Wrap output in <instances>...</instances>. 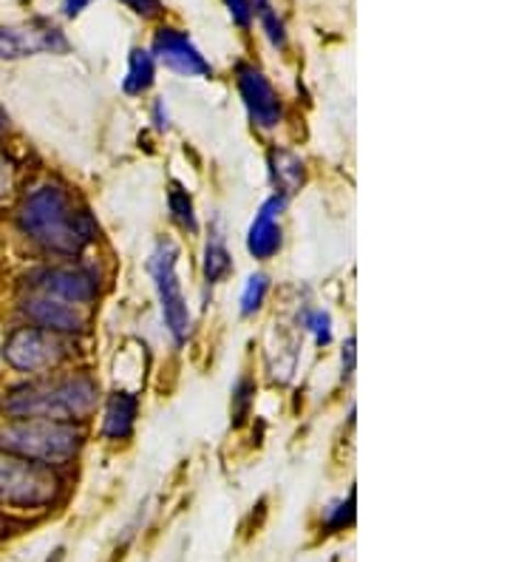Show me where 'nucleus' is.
I'll return each mask as SVG.
<instances>
[{"instance_id":"nucleus-10","label":"nucleus","mask_w":510,"mask_h":562,"mask_svg":"<svg viewBox=\"0 0 510 562\" xmlns=\"http://www.w3.org/2000/svg\"><path fill=\"white\" fill-rule=\"evenodd\" d=\"M154 52L168 69L179 71L184 77H211V63L204 60L202 52L191 43V37L177 32V29H159L154 37Z\"/></svg>"},{"instance_id":"nucleus-8","label":"nucleus","mask_w":510,"mask_h":562,"mask_svg":"<svg viewBox=\"0 0 510 562\" xmlns=\"http://www.w3.org/2000/svg\"><path fill=\"white\" fill-rule=\"evenodd\" d=\"M32 288L57 302L89 304L97 295V276L82 268H46L32 276Z\"/></svg>"},{"instance_id":"nucleus-5","label":"nucleus","mask_w":510,"mask_h":562,"mask_svg":"<svg viewBox=\"0 0 510 562\" xmlns=\"http://www.w3.org/2000/svg\"><path fill=\"white\" fill-rule=\"evenodd\" d=\"M71 356L68 341L60 333L41 327H21L14 329L12 336L3 344V358L9 367L21 372H41L52 370L60 361Z\"/></svg>"},{"instance_id":"nucleus-25","label":"nucleus","mask_w":510,"mask_h":562,"mask_svg":"<svg viewBox=\"0 0 510 562\" xmlns=\"http://www.w3.org/2000/svg\"><path fill=\"white\" fill-rule=\"evenodd\" d=\"M86 7H89V0H66V3H63V9H66L68 18H75V14H80Z\"/></svg>"},{"instance_id":"nucleus-21","label":"nucleus","mask_w":510,"mask_h":562,"mask_svg":"<svg viewBox=\"0 0 510 562\" xmlns=\"http://www.w3.org/2000/svg\"><path fill=\"white\" fill-rule=\"evenodd\" d=\"M225 3L230 7L233 21H236L238 26H250V21H252V3H250V0H225Z\"/></svg>"},{"instance_id":"nucleus-12","label":"nucleus","mask_w":510,"mask_h":562,"mask_svg":"<svg viewBox=\"0 0 510 562\" xmlns=\"http://www.w3.org/2000/svg\"><path fill=\"white\" fill-rule=\"evenodd\" d=\"M286 205V196L275 193L272 200H267L261 205L259 216L250 225V234H247V250H250L256 259H270L272 254H279L281 247V227L279 216Z\"/></svg>"},{"instance_id":"nucleus-18","label":"nucleus","mask_w":510,"mask_h":562,"mask_svg":"<svg viewBox=\"0 0 510 562\" xmlns=\"http://www.w3.org/2000/svg\"><path fill=\"white\" fill-rule=\"evenodd\" d=\"M252 7V14L259 12L261 23H264V32L267 37H270L272 46H284L286 43V35H284V23L279 21V14H275V9H272L270 0H250Z\"/></svg>"},{"instance_id":"nucleus-6","label":"nucleus","mask_w":510,"mask_h":562,"mask_svg":"<svg viewBox=\"0 0 510 562\" xmlns=\"http://www.w3.org/2000/svg\"><path fill=\"white\" fill-rule=\"evenodd\" d=\"M177 256L179 250L173 241H159V247L150 256V276L157 281L162 316L170 329V336L182 344L188 338V333H191V313H188V304H184L182 281L177 276Z\"/></svg>"},{"instance_id":"nucleus-15","label":"nucleus","mask_w":510,"mask_h":562,"mask_svg":"<svg viewBox=\"0 0 510 562\" xmlns=\"http://www.w3.org/2000/svg\"><path fill=\"white\" fill-rule=\"evenodd\" d=\"M154 86V57L145 48H134L128 57V77H125L123 89L128 94H143Z\"/></svg>"},{"instance_id":"nucleus-26","label":"nucleus","mask_w":510,"mask_h":562,"mask_svg":"<svg viewBox=\"0 0 510 562\" xmlns=\"http://www.w3.org/2000/svg\"><path fill=\"white\" fill-rule=\"evenodd\" d=\"M154 117H157V128H159V131L168 128V111H165L162 100H159V103L154 105Z\"/></svg>"},{"instance_id":"nucleus-24","label":"nucleus","mask_w":510,"mask_h":562,"mask_svg":"<svg viewBox=\"0 0 510 562\" xmlns=\"http://www.w3.org/2000/svg\"><path fill=\"white\" fill-rule=\"evenodd\" d=\"M354 370V341L347 344V350H343V375H352Z\"/></svg>"},{"instance_id":"nucleus-1","label":"nucleus","mask_w":510,"mask_h":562,"mask_svg":"<svg viewBox=\"0 0 510 562\" xmlns=\"http://www.w3.org/2000/svg\"><path fill=\"white\" fill-rule=\"evenodd\" d=\"M18 222L23 234L57 254L75 256L97 239V225L89 211L77 205L75 196L57 186L37 188L32 196H26Z\"/></svg>"},{"instance_id":"nucleus-16","label":"nucleus","mask_w":510,"mask_h":562,"mask_svg":"<svg viewBox=\"0 0 510 562\" xmlns=\"http://www.w3.org/2000/svg\"><path fill=\"white\" fill-rule=\"evenodd\" d=\"M227 270H230V254H227L225 236L216 231L207 241V254H204V279H207V284H216V281L225 279Z\"/></svg>"},{"instance_id":"nucleus-2","label":"nucleus","mask_w":510,"mask_h":562,"mask_svg":"<svg viewBox=\"0 0 510 562\" xmlns=\"http://www.w3.org/2000/svg\"><path fill=\"white\" fill-rule=\"evenodd\" d=\"M97 406V384L86 375L43 378L12 390L0 409L14 420H75Z\"/></svg>"},{"instance_id":"nucleus-3","label":"nucleus","mask_w":510,"mask_h":562,"mask_svg":"<svg viewBox=\"0 0 510 562\" xmlns=\"http://www.w3.org/2000/svg\"><path fill=\"white\" fill-rule=\"evenodd\" d=\"M80 443L82 432L66 420H14L0 429V452L41 463H66Z\"/></svg>"},{"instance_id":"nucleus-11","label":"nucleus","mask_w":510,"mask_h":562,"mask_svg":"<svg viewBox=\"0 0 510 562\" xmlns=\"http://www.w3.org/2000/svg\"><path fill=\"white\" fill-rule=\"evenodd\" d=\"M23 313L37 327L60 333V336L63 333H82L86 329V318H82L80 310H75V304L57 302V299H48V295H32V299H26Z\"/></svg>"},{"instance_id":"nucleus-17","label":"nucleus","mask_w":510,"mask_h":562,"mask_svg":"<svg viewBox=\"0 0 510 562\" xmlns=\"http://www.w3.org/2000/svg\"><path fill=\"white\" fill-rule=\"evenodd\" d=\"M168 207L170 213H173V220L179 222L182 227H188L191 234H196V213H193V202L191 196H188V191H184L179 182H173L168 191Z\"/></svg>"},{"instance_id":"nucleus-7","label":"nucleus","mask_w":510,"mask_h":562,"mask_svg":"<svg viewBox=\"0 0 510 562\" xmlns=\"http://www.w3.org/2000/svg\"><path fill=\"white\" fill-rule=\"evenodd\" d=\"M68 41L57 26L43 21L23 23V26H0V60L37 55V52H66Z\"/></svg>"},{"instance_id":"nucleus-4","label":"nucleus","mask_w":510,"mask_h":562,"mask_svg":"<svg viewBox=\"0 0 510 562\" xmlns=\"http://www.w3.org/2000/svg\"><path fill=\"white\" fill-rule=\"evenodd\" d=\"M57 486V477L43 463L0 452V503L18 508L48 506L55 501Z\"/></svg>"},{"instance_id":"nucleus-28","label":"nucleus","mask_w":510,"mask_h":562,"mask_svg":"<svg viewBox=\"0 0 510 562\" xmlns=\"http://www.w3.org/2000/svg\"><path fill=\"white\" fill-rule=\"evenodd\" d=\"M7 128V114H3V111H0V131Z\"/></svg>"},{"instance_id":"nucleus-23","label":"nucleus","mask_w":510,"mask_h":562,"mask_svg":"<svg viewBox=\"0 0 510 562\" xmlns=\"http://www.w3.org/2000/svg\"><path fill=\"white\" fill-rule=\"evenodd\" d=\"M123 3L143 18H157L162 12V0H123Z\"/></svg>"},{"instance_id":"nucleus-27","label":"nucleus","mask_w":510,"mask_h":562,"mask_svg":"<svg viewBox=\"0 0 510 562\" xmlns=\"http://www.w3.org/2000/svg\"><path fill=\"white\" fill-rule=\"evenodd\" d=\"M9 188V162L7 159H0V196L7 193Z\"/></svg>"},{"instance_id":"nucleus-20","label":"nucleus","mask_w":510,"mask_h":562,"mask_svg":"<svg viewBox=\"0 0 510 562\" xmlns=\"http://www.w3.org/2000/svg\"><path fill=\"white\" fill-rule=\"evenodd\" d=\"M306 329L313 333L315 341H318L320 347H327V344L332 341V327H329V316L324 310H315V313L306 316Z\"/></svg>"},{"instance_id":"nucleus-13","label":"nucleus","mask_w":510,"mask_h":562,"mask_svg":"<svg viewBox=\"0 0 510 562\" xmlns=\"http://www.w3.org/2000/svg\"><path fill=\"white\" fill-rule=\"evenodd\" d=\"M136 420V398L128 392H114L105 406V420H102V432L111 440H125L134 432Z\"/></svg>"},{"instance_id":"nucleus-14","label":"nucleus","mask_w":510,"mask_h":562,"mask_svg":"<svg viewBox=\"0 0 510 562\" xmlns=\"http://www.w3.org/2000/svg\"><path fill=\"white\" fill-rule=\"evenodd\" d=\"M270 168H272V182L281 191V196L295 193L304 182V162L298 157L286 151H272L270 154Z\"/></svg>"},{"instance_id":"nucleus-22","label":"nucleus","mask_w":510,"mask_h":562,"mask_svg":"<svg viewBox=\"0 0 510 562\" xmlns=\"http://www.w3.org/2000/svg\"><path fill=\"white\" fill-rule=\"evenodd\" d=\"M354 520V492L349 494V501L347 503H340L338 512H335L332 517H329V526L332 528H343L349 526V522Z\"/></svg>"},{"instance_id":"nucleus-19","label":"nucleus","mask_w":510,"mask_h":562,"mask_svg":"<svg viewBox=\"0 0 510 562\" xmlns=\"http://www.w3.org/2000/svg\"><path fill=\"white\" fill-rule=\"evenodd\" d=\"M264 295H267V276L252 273L245 284V293H241V313H245V316L256 313V310L261 307V302H264Z\"/></svg>"},{"instance_id":"nucleus-9","label":"nucleus","mask_w":510,"mask_h":562,"mask_svg":"<svg viewBox=\"0 0 510 562\" xmlns=\"http://www.w3.org/2000/svg\"><path fill=\"white\" fill-rule=\"evenodd\" d=\"M236 77L238 91L245 97L252 123L259 125V128H275L281 123V100L270 86V80L256 66H247V63H238Z\"/></svg>"}]
</instances>
